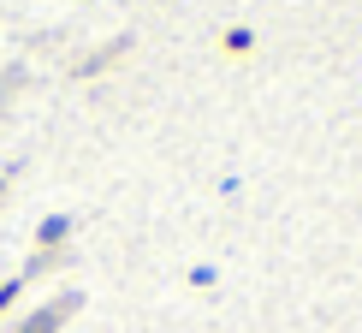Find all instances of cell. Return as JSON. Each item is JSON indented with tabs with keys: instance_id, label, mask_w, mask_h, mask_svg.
Returning <instances> with one entry per match:
<instances>
[{
	"instance_id": "1",
	"label": "cell",
	"mask_w": 362,
	"mask_h": 333,
	"mask_svg": "<svg viewBox=\"0 0 362 333\" xmlns=\"http://www.w3.org/2000/svg\"><path fill=\"white\" fill-rule=\"evenodd\" d=\"M78 304H83L78 292H59V298H48L42 310H30L24 322H18V333H59V327L71 322V315H78Z\"/></svg>"
},
{
	"instance_id": "2",
	"label": "cell",
	"mask_w": 362,
	"mask_h": 333,
	"mask_svg": "<svg viewBox=\"0 0 362 333\" xmlns=\"http://www.w3.org/2000/svg\"><path fill=\"white\" fill-rule=\"evenodd\" d=\"M125 54H131V36H113V42H101V48L78 54V66H71V78H101V72H113V66H119Z\"/></svg>"
},
{
	"instance_id": "3",
	"label": "cell",
	"mask_w": 362,
	"mask_h": 333,
	"mask_svg": "<svg viewBox=\"0 0 362 333\" xmlns=\"http://www.w3.org/2000/svg\"><path fill=\"white\" fill-rule=\"evenodd\" d=\"M66 238H71V220L66 215H48L36 226V250H66Z\"/></svg>"
},
{
	"instance_id": "4",
	"label": "cell",
	"mask_w": 362,
	"mask_h": 333,
	"mask_svg": "<svg viewBox=\"0 0 362 333\" xmlns=\"http://www.w3.org/2000/svg\"><path fill=\"white\" fill-rule=\"evenodd\" d=\"M66 262H71L66 250H36V256H30V268H24V280H42V274H54V268H66Z\"/></svg>"
},
{
	"instance_id": "5",
	"label": "cell",
	"mask_w": 362,
	"mask_h": 333,
	"mask_svg": "<svg viewBox=\"0 0 362 333\" xmlns=\"http://www.w3.org/2000/svg\"><path fill=\"white\" fill-rule=\"evenodd\" d=\"M226 54H255V30H226Z\"/></svg>"
},
{
	"instance_id": "6",
	"label": "cell",
	"mask_w": 362,
	"mask_h": 333,
	"mask_svg": "<svg viewBox=\"0 0 362 333\" xmlns=\"http://www.w3.org/2000/svg\"><path fill=\"white\" fill-rule=\"evenodd\" d=\"M18 89H24V72H18V66H12V72H6V78H0V108H6V101H12V96H18Z\"/></svg>"
},
{
	"instance_id": "7",
	"label": "cell",
	"mask_w": 362,
	"mask_h": 333,
	"mask_svg": "<svg viewBox=\"0 0 362 333\" xmlns=\"http://www.w3.org/2000/svg\"><path fill=\"white\" fill-rule=\"evenodd\" d=\"M24 292V274L18 280H0V310H12V298H18Z\"/></svg>"
},
{
	"instance_id": "8",
	"label": "cell",
	"mask_w": 362,
	"mask_h": 333,
	"mask_svg": "<svg viewBox=\"0 0 362 333\" xmlns=\"http://www.w3.org/2000/svg\"><path fill=\"white\" fill-rule=\"evenodd\" d=\"M0 196H6V173H0Z\"/></svg>"
}]
</instances>
